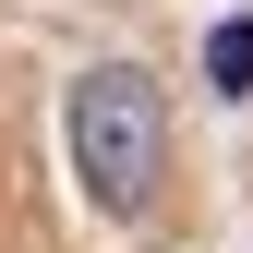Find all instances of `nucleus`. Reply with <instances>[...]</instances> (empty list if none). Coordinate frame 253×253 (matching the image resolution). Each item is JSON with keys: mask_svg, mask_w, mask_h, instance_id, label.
I'll list each match as a JSON object with an SVG mask.
<instances>
[{"mask_svg": "<svg viewBox=\"0 0 253 253\" xmlns=\"http://www.w3.org/2000/svg\"><path fill=\"white\" fill-rule=\"evenodd\" d=\"M60 145H73V181L97 217H133L157 205V181H169V97H157L145 60H97V73H73V97H60Z\"/></svg>", "mask_w": 253, "mask_h": 253, "instance_id": "nucleus-1", "label": "nucleus"}, {"mask_svg": "<svg viewBox=\"0 0 253 253\" xmlns=\"http://www.w3.org/2000/svg\"><path fill=\"white\" fill-rule=\"evenodd\" d=\"M205 73H217V97H253V24H217Z\"/></svg>", "mask_w": 253, "mask_h": 253, "instance_id": "nucleus-2", "label": "nucleus"}]
</instances>
